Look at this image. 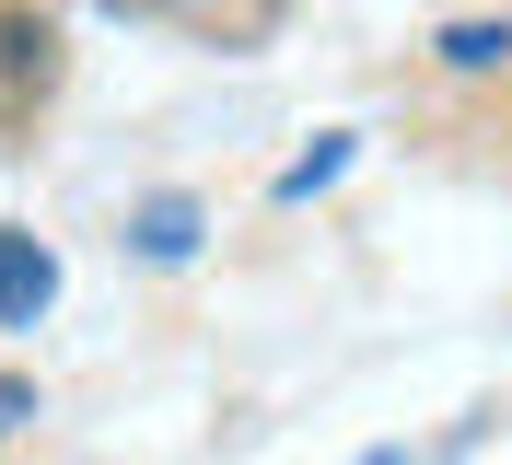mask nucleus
<instances>
[{
	"label": "nucleus",
	"instance_id": "obj_1",
	"mask_svg": "<svg viewBox=\"0 0 512 465\" xmlns=\"http://www.w3.org/2000/svg\"><path fill=\"white\" fill-rule=\"evenodd\" d=\"M59 93V24L35 0H0V140L35 128V105Z\"/></svg>",
	"mask_w": 512,
	"mask_h": 465
},
{
	"label": "nucleus",
	"instance_id": "obj_2",
	"mask_svg": "<svg viewBox=\"0 0 512 465\" xmlns=\"http://www.w3.org/2000/svg\"><path fill=\"white\" fill-rule=\"evenodd\" d=\"M47 303H59V256L35 233H0V326H35Z\"/></svg>",
	"mask_w": 512,
	"mask_h": 465
},
{
	"label": "nucleus",
	"instance_id": "obj_3",
	"mask_svg": "<svg viewBox=\"0 0 512 465\" xmlns=\"http://www.w3.org/2000/svg\"><path fill=\"white\" fill-rule=\"evenodd\" d=\"M443 70H454V82H489V70H512V12H501V24H489V12L443 24Z\"/></svg>",
	"mask_w": 512,
	"mask_h": 465
},
{
	"label": "nucleus",
	"instance_id": "obj_4",
	"mask_svg": "<svg viewBox=\"0 0 512 465\" xmlns=\"http://www.w3.org/2000/svg\"><path fill=\"white\" fill-rule=\"evenodd\" d=\"M187 24H198V35H222V47H245V35L280 24V0H187Z\"/></svg>",
	"mask_w": 512,
	"mask_h": 465
},
{
	"label": "nucleus",
	"instance_id": "obj_5",
	"mask_svg": "<svg viewBox=\"0 0 512 465\" xmlns=\"http://www.w3.org/2000/svg\"><path fill=\"white\" fill-rule=\"evenodd\" d=\"M198 245V210L187 198H152V210H140V256H187Z\"/></svg>",
	"mask_w": 512,
	"mask_h": 465
},
{
	"label": "nucleus",
	"instance_id": "obj_6",
	"mask_svg": "<svg viewBox=\"0 0 512 465\" xmlns=\"http://www.w3.org/2000/svg\"><path fill=\"white\" fill-rule=\"evenodd\" d=\"M24 407H35V384H24V372H0V442L24 431Z\"/></svg>",
	"mask_w": 512,
	"mask_h": 465
},
{
	"label": "nucleus",
	"instance_id": "obj_7",
	"mask_svg": "<svg viewBox=\"0 0 512 465\" xmlns=\"http://www.w3.org/2000/svg\"><path fill=\"white\" fill-rule=\"evenodd\" d=\"M94 12H128V24H140V12H187V0H94Z\"/></svg>",
	"mask_w": 512,
	"mask_h": 465
},
{
	"label": "nucleus",
	"instance_id": "obj_8",
	"mask_svg": "<svg viewBox=\"0 0 512 465\" xmlns=\"http://www.w3.org/2000/svg\"><path fill=\"white\" fill-rule=\"evenodd\" d=\"M361 465H419V454H361Z\"/></svg>",
	"mask_w": 512,
	"mask_h": 465
}]
</instances>
